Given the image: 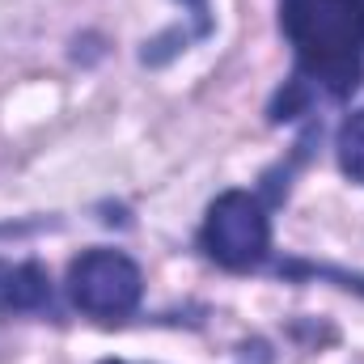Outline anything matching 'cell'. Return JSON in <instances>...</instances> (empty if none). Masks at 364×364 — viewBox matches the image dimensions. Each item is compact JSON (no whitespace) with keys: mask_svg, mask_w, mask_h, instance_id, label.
I'll list each match as a JSON object with an SVG mask.
<instances>
[{"mask_svg":"<svg viewBox=\"0 0 364 364\" xmlns=\"http://www.w3.org/2000/svg\"><path fill=\"white\" fill-rule=\"evenodd\" d=\"M284 34L296 47L301 73L348 97L364 73V0H284Z\"/></svg>","mask_w":364,"mask_h":364,"instance_id":"6da1fadb","label":"cell"},{"mask_svg":"<svg viewBox=\"0 0 364 364\" xmlns=\"http://www.w3.org/2000/svg\"><path fill=\"white\" fill-rule=\"evenodd\" d=\"M203 250L212 263L229 267V272H250L267 259L272 250V220L267 208L250 195V191H225L208 216H203V233H199Z\"/></svg>","mask_w":364,"mask_h":364,"instance_id":"7a4b0ae2","label":"cell"},{"mask_svg":"<svg viewBox=\"0 0 364 364\" xmlns=\"http://www.w3.org/2000/svg\"><path fill=\"white\" fill-rule=\"evenodd\" d=\"M68 296L90 318H127L144 296V275L123 250H85L68 267Z\"/></svg>","mask_w":364,"mask_h":364,"instance_id":"3957f363","label":"cell"},{"mask_svg":"<svg viewBox=\"0 0 364 364\" xmlns=\"http://www.w3.org/2000/svg\"><path fill=\"white\" fill-rule=\"evenodd\" d=\"M51 305V279L38 263L0 259V314H34Z\"/></svg>","mask_w":364,"mask_h":364,"instance_id":"277c9868","label":"cell"},{"mask_svg":"<svg viewBox=\"0 0 364 364\" xmlns=\"http://www.w3.org/2000/svg\"><path fill=\"white\" fill-rule=\"evenodd\" d=\"M335 149H339V166H343V174L356 178V182H364V110H356V114L339 127Z\"/></svg>","mask_w":364,"mask_h":364,"instance_id":"5b68a950","label":"cell"},{"mask_svg":"<svg viewBox=\"0 0 364 364\" xmlns=\"http://www.w3.org/2000/svg\"><path fill=\"white\" fill-rule=\"evenodd\" d=\"M106 364H119V360H106Z\"/></svg>","mask_w":364,"mask_h":364,"instance_id":"8992f818","label":"cell"}]
</instances>
